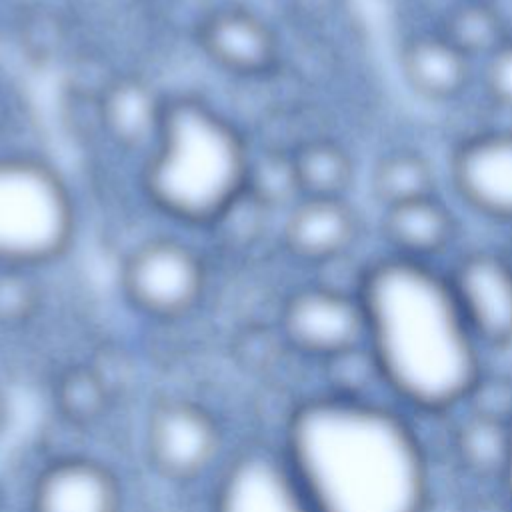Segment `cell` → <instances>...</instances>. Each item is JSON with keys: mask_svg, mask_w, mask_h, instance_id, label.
<instances>
[{"mask_svg": "<svg viewBox=\"0 0 512 512\" xmlns=\"http://www.w3.org/2000/svg\"><path fill=\"white\" fill-rule=\"evenodd\" d=\"M286 458L316 512H424L428 468L414 430L366 400L322 396L288 422Z\"/></svg>", "mask_w": 512, "mask_h": 512, "instance_id": "cell-1", "label": "cell"}, {"mask_svg": "<svg viewBox=\"0 0 512 512\" xmlns=\"http://www.w3.org/2000/svg\"><path fill=\"white\" fill-rule=\"evenodd\" d=\"M358 296L368 348L398 398L424 412L466 400L482 368L446 280L404 258L368 270Z\"/></svg>", "mask_w": 512, "mask_h": 512, "instance_id": "cell-2", "label": "cell"}, {"mask_svg": "<svg viewBox=\"0 0 512 512\" xmlns=\"http://www.w3.org/2000/svg\"><path fill=\"white\" fill-rule=\"evenodd\" d=\"M244 146L234 128L194 100L166 106L148 170L152 198L184 220L226 212L248 180Z\"/></svg>", "mask_w": 512, "mask_h": 512, "instance_id": "cell-3", "label": "cell"}, {"mask_svg": "<svg viewBox=\"0 0 512 512\" xmlns=\"http://www.w3.org/2000/svg\"><path fill=\"white\" fill-rule=\"evenodd\" d=\"M74 212L62 180L44 164L0 158V264L24 268L58 256Z\"/></svg>", "mask_w": 512, "mask_h": 512, "instance_id": "cell-4", "label": "cell"}, {"mask_svg": "<svg viewBox=\"0 0 512 512\" xmlns=\"http://www.w3.org/2000/svg\"><path fill=\"white\" fill-rule=\"evenodd\" d=\"M204 266L176 240H150L132 250L122 266L128 300L154 318H178L194 308L204 292Z\"/></svg>", "mask_w": 512, "mask_h": 512, "instance_id": "cell-5", "label": "cell"}, {"mask_svg": "<svg viewBox=\"0 0 512 512\" xmlns=\"http://www.w3.org/2000/svg\"><path fill=\"white\" fill-rule=\"evenodd\" d=\"M222 448L214 414L190 398L158 402L146 422V452L158 474L174 482L202 476Z\"/></svg>", "mask_w": 512, "mask_h": 512, "instance_id": "cell-6", "label": "cell"}, {"mask_svg": "<svg viewBox=\"0 0 512 512\" xmlns=\"http://www.w3.org/2000/svg\"><path fill=\"white\" fill-rule=\"evenodd\" d=\"M280 330L294 350L326 360L366 340V316L358 294L308 286L286 300Z\"/></svg>", "mask_w": 512, "mask_h": 512, "instance_id": "cell-7", "label": "cell"}, {"mask_svg": "<svg viewBox=\"0 0 512 512\" xmlns=\"http://www.w3.org/2000/svg\"><path fill=\"white\" fill-rule=\"evenodd\" d=\"M212 512H316L286 454L246 450L228 462Z\"/></svg>", "mask_w": 512, "mask_h": 512, "instance_id": "cell-8", "label": "cell"}, {"mask_svg": "<svg viewBox=\"0 0 512 512\" xmlns=\"http://www.w3.org/2000/svg\"><path fill=\"white\" fill-rule=\"evenodd\" d=\"M474 338L512 344V264L494 252L466 254L446 280Z\"/></svg>", "mask_w": 512, "mask_h": 512, "instance_id": "cell-9", "label": "cell"}, {"mask_svg": "<svg viewBox=\"0 0 512 512\" xmlns=\"http://www.w3.org/2000/svg\"><path fill=\"white\" fill-rule=\"evenodd\" d=\"M452 182L478 214L512 222V132H484L464 140L452 154Z\"/></svg>", "mask_w": 512, "mask_h": 512, "instance_id": "cell-10", "label": "cell"}, {"mask_svg": "<svg viewBox=\"0 0 512 512\" xmlns=\"http://www.w3.org/2000/svg\"><path fill=\"white\" fill-rule=\"evenodd\" d=\"M30 512H122V488L106 464L64 456L34 478Z\"/></svg>", "mask_w": 512, "mask_h": 512, "instance_id": "cell-11", "label": "cell"}, {"mask_svg": "<svg viewBox=\"0 0 512 512\" xmlns=\"http://www.w3.org/2000/svg\"><path fill=\"white\" fill-rule=\"evenodd\" d=\"M360 234L356 210L344 198H300L286 224V248L308 262H330L344 256Z\"/></svg>", "mask_w": 512, "mask_h": 512, "instance_id": "cell-12", "label": "cell"}, {"mask_svg": "<svg viewBox=\"0 0 512 512\" xmlns=\"http://www.w3.org/2000/svg\"><path fill=\"white\" fill-rule=\"evenodd\" d=\"M200 42L216 64L236 74H258L276 60L272 30L258 16L238 8L212 14L200 30Z\"/></svg>", "mask_w": 512, "mask_h": 512, "instance_id": "cell-13", "label": "cell"}, {"mask_svg": "<svg viewBox=\"0 0 512 512\" xmlns=\"http://www.w3.org/2000/svg\"><path fill=\"white\" fill-rule=\"evenodd\" d=\"M398 62L410 90L430 102L454 100L470 82V58L440 32L408 38Z\"/></svg>", "mask_w": 512, "mask_h": 512, "instance_id": "cell-14", "label": "cell"}, {"mask_svg": "<svg viewBox=\"0 0 512 512\" xmlns=\"http://www.w3.org/2000/svg\"><path fill=\"white\" fill-rule=\"evenodd\" d=\"M384 238L408 260L440 254L456 234L452 212L434 196L384 210Z\"/></svg>", "mask_w": 512, "mask_h": 512, "instance_id": "cell-15", "label": "cell"}, {"mask_svg": "<svg viewBox=\"0 0 512 512\" xmlns=\"http://www.w3.org/2000/svg\"><path fill=\"white\" fill-rule=\"evenodd\" d=\"M166 106L138 80L116 82L102 100V120L122 144H140L160 136Z\"/></svg>", "mask_w": 512, "mask_h": 512, "instance_id": "cell-16", "label": "cell"}, {"mask_svg": "<svg viewBox=\"0 0 512 512\" xmlns=\"http://www.w3.org/2000/svg\"><path fill=\"white\" fill-rule=\"evenodd\" d=\"M290 160L300 198H344L352 184V158L332 140H310Z\"/></svg>", "mask_w": 512, "mask_h": 512, "instance_id": "cell-17", "label": "cell"}, {"mask_svg": "<svg viewBox=\"0 0 512 512\" xmlns=\"http://www.w3.org/2000/svg\"><path fill=\"white\" fill-rule=\"evenodd\" d=\"M434 168L416 150H394L384 154L372 170L370 188L378 204L386 208L434 196Z\"/></svg>", "mask_w": 512, "mask_h": 512, "instance_id": "cell-18", "label": "cell"}, {"mask_svg": "<svg viewBox=\"0 0 512 512\" xmlns=\"http://www.w3.org/2000/svg\"><path fill=\"white\" fill-rule=\"evenodd\" d=\"M512 448V426L470 416L454 434V452L466 472L478 478H504Z\"/></svg>", "mask_w": 512, "mask_h": 512, "instance_id": "cell-19", "label": "cell"}, {"mask_svg": "<svg viewBox=\"0 0 512 512\" xmlns=\"http://www.w3.org/2000/svg\"><path fill=\"white\" fill-rule=\"evenodd\" d=\"M440 34L468 58H488L510 40L502 12L492 2L478 0H462V4L454 6L444 16Z\"/></svg>", "mask_w": 512, "mask_h": 512, "instance_id": "cell-20", "label": "cell"}, {"mask_svg": "<svg viewBox=\"0 0 512 512\" xmlns=\"http://www.w3.org/2000/svg\"><path fill=\"white\" fill-rule=\"evenodd\" d=\"M110 402V386L102 372L92 366L66 368L54 382L56 410L70 424H96L106 416Z\"/></svg>", "mask_w": 512, "mask_h": 512, "instance_id": "cell-21", "label": "cell"}, {"mask_svg": "<svg viewBox=\"0 0 512 512\" xmlns=\"http://www.w3.org/2000/svg\"><path fill=\"white\" fill-rule=\"evenodd\" d=\"M322 362L332 396L346 400H366L368 390L376 382L384 384L380 366L372 350L364 348L362 344L334 354Z\"/></svg>", "mask_w": 512, "mask_h": 512, "instance_id": "cell-22", "label": "cell"}, {"mask_svg": "<svg viewBox=\"0 0 512 512\" xmlns=\"http://www.w3.org/2000/svg\"><path fill=\"white\" fill-rule=\"evenodd\" d=\"M472 416L512 426V380L480 374L466 396Z\"/></svg>", "mask_w": 512, "mask_h": 512, "instance_id": "cell-23", "label": "cell"}, {"mask_svg": "<svg viewBox=\"0 0 512 512\" xmlns=\"http://www.w3.org/2000/svg\"><path fill=\"white\" fill-rule=\"evenodd\" d=\"M38 308V290L22 268H8L0 274V324L26 322Z\"/></svg>", "mask_w": 512, "mask_h": 512, "instance_id": "cell-24", "label": "cell"}, {"mask_svg": "<svg viewBox=\"0 0 512 512\" xmlns=\"http://www.w3.org/2000/svg\"><path fill=\"white\" fill-rule=\"evenodd\" d=\"M486 92L490 98L512 110V38L502 44L486 64Z\"/></svg>", "mask_w": 512, "mask_h": 512, "instance_id": "cell-25", "label": "cell"}, {"mask_svg": "<svg viewBox=\"0 0 512 512\" xmlns=\"http://www.w3.org/2000/svg\"><path fill=\"white\" fill-rule=\"evenodd\" d=\"M462 512H512L508 506H504L502 502L494 500V498H486V496H478L468 500L462 506Z\"/></svg>", "mask_w": 512, "mask_h": 512, "instance_id": "cell-26", "label": "cell"}, {"mask_svg": "<svg viewBox=\"0 0 512 512\" xmlns=\"http://www.w3.org/2000/svg\"><path fill=\"white\" fill-rule=\"evenodd\" d=\"M6 420H8V404H6V398H4V394L0 390V434H2L4 426H6Z\"/></svg>", "mask_w": 512, "mask_h": 512, "instance_id": "cell-27", "label": "cell"}, {"mask_svg": "<svg viewBox=\"0 0 512 512\" xmlns=\"http://www.w3.org/2000/svg\"><path fill=\"white\" fill-rule=\"evenodd\" d=\"M504 480H506V486H508V492L512 496V448H510V460H508V468H506V474H504Z\"/></svg>", "mask_w": 512, "mask_h": 512, "instance_id": "cell-28", "label": "cell"}, {"mask_svg": "<svg viewBox=\"0 0 512 512\" xmlns=\"http://www.w3.org/2000/svg\"><path fill=\"white\" fill-rule=\"evenodd\" d=\"M478 2H492V0H478Z\"/></svg>", "mask_w": 512, "mask_h": 512, "instance_id": "cell-29", "label": "cell"}]
</instances>
